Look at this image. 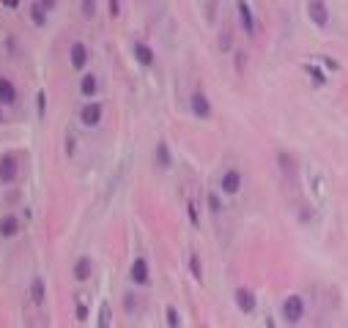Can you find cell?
I'll return each instance as SVG.
<instances>
[{
    "label": "cell",
    "mask_w": 348,
    "mask_h": 328,
    "mask_svg": "<svg viewBox=\"0 0 348 328\" xmlns=\"http://www.w3.org/2000/svg\"><path fill=\"white\" fill-rule=\"evenodd\" d=\"M307 17L315 22V28H329V6L323 0H307Z\"/></svg>",
    "instance_id": "6da1fadb"
},
{
    "label": "cell",
    "mask_w": 348,
    "mask_h": 328,
    "mask_svg": "<svg viewBox=\"0 0 348 328\" xmlns=\"http://www.w3.org/2000/svg\"><path fill=\"white\" fill-rule=\"evenodd\" d=\"M282 317H285L288 323H299V320L304 317V298L302 295H288V298L282 301Z\"/></svg>",
    "instance_id": "7a4b0ae2"
},
{
    "label": "cell",
    "mask_w": 348,
    "mask_h": 328,
    "mask_svg": "<svg viewBox=\"0 0 348 328\" xmlns=\"http://www.w3.org/2000/svg\"><path fill=\"white\" fill-rule=\"evenodd\" d=\"M80 123L85 126V129L99 126V123H101V104H96V101L85 104V107L80 110Z\"/></svg>",
    "instance_id": "3957f363"
},
{
    "label": "cell",
    "mask_w": 348,
    "mask_h": 328,
    "mask_svg": "<svg viewBox=\"0 0 348 328\" xmlns=\"http://www.w3.org/2000/svg\"><path fill=\"white\" fill-rule=\"evenodd\" d=\"M189 107H192V113L200 118V121H206V118H211V101H209V96L200 93V91H195L192 93V99H189Z\"/></svg>",
    "instance_id": "277c9868"
},
{
    "label": "cell",
    "mask_w": 348,
    "mask_h": 328,
    "mask_svg": "<svg viewBox=\"0 0 348 328\" xmlns=\"http://www.w3.org/2000/svg\"><path fill=\"white\" fill-rule=\"evenodd\" d=\"M19 175V164L14 156H3L0 159V183H14Z\"/></svg>",
    "instance_id": "5b68a950"
},
{
    "label": "cell",
    "mask_w": 348,
    "mask_h": 328,
    "mask_svg": "<svg viewBox=\"0 0 348 328\" xmlns=\"http://www.w3.org/2000/svg\"><path fill=\"white\" fill-rule=\"evenodd\" d=\"M69 58H72V66L77 71H83L85 66H88V47H85L83 41H74L72 50H69Z\"/></svg>",
    "instance_id": "8992f818"
},
{
    "label": "cell",
    "mask_w": 348,
    "mask_h": 328,
    "mask_svg": "<svg viewBox=\"0 0 348 328\" xmlns=\"http://www.w3.org/2000/svg\"><path fill=\"white\" fill-rule=\"evenodd\" d=\"M255 293L252 290H247V287H239L236 290V307H239L244 315H250V312H255Z\"/></svg>",
    "instance_id": "52a82bcc"
},
{
    "label": "cell",
    "mask_w": 348,
    "mask_h": 328,
    "mask_svg": "<svg viewBox=\"0 0 348 328\" xmlns=\"http://www.w3.org/2000/svg\"><path fill=\"white\" fill-rule=\"evenodd\" d=\"M236 11H239V22H241L244 33H247V36H255V17H252V9H250L247 3H241V0H239Z\"/></svg>",
    "instance_id": "ba28073f"
},
{
    "label": "cell",
    "mask_w": 348,
    "mask_h": 328,
    "mask_svg": "<svg viewBox=\"0 0 348 328\" xmlns=\"http://www.w3.org/2000/svg\"><path fill=\"white\" fill-rule=\"evenodd\" d=\"M219 186H222L225 194H239V189H241V172L239 170H228L222 175V181H219Z\"/></svg>",
    "instance_id": "9c48e42d"
},
{
    "label": "cell",
    "mask_w": 348,
    "mask_h": 328,
    "mask_svg": "<svg viewBox=\"0 0 348 328\" xmlns=\"http://www.w3.org/2000/svg\"><path fill=\"white\" fill-rule=\"evenodd\" d=\"M129 276H132V282L134 285H148V260L146 257H137L132 263V271H129Z\"/></svg>",
    "instance_id": "30bf717a"
},
{
    "label": "cell",
    "mask_w": 348,
    "mask_h": 328,
    "mask_svg": "<svg viewBox=\"0 0 348 328\" xmlns=\"http://www.w3.org/2000/svg\"><path fill=\"white\" fill-rule=\"evenodd\" d=\"M132 52H134V58H137V63H143V66H154L156 55H154V50H151L148 44L134 41V44H132Z\"/></svg>",
    "instance_id": "8fae6325"
},
{
    "label": "cell",
    "mask_w": 348,
    "mask_h": 328,
    "mask_svg": "<svg viewBox=\"0 0 348 328\" xmlns=\"http://www.w3.org/2000/svg\"><path fill=\"white\" fill-rule=\"evenodd\" d=\"M19 233V219L14 213H6L3 219H0V235L3 238H14Z\"/></svg>",
    "instance_id": "7c38bea8"
},
{
    "label": "cell",
    "mask_w": 348,
    "mask_h": 328,
    "mask_svg": "<svg viewBox=\"0 0 348 328\" xmlns=\"http://www.w3.org/2000/svg\"><path fill=\"white\" fill-rule=\"evenodd\" d=\"M17 101V88H14L11 79L0 77V104H14Z\"/></svg>",
    "instance_id": "4fadbf2b"
},
{
    "label": "cell",
    "mask_w": 348,
    "mask_h": 328,
    "mask_svg": "<svg viewBox=\"0 0 348 328\" xmlns=\"http://www.w3.org/2000/svg\"><path fill=\"white\" fill-rule=\"evenodd\" d=\"M154 159H156V164H159L162 170H168V167L173 164V156H170L168 142H156V148H154Z\"/></svg>",
    "instance_id": "5bb4252c"
},
{
    "label": "cell",
    "mask_w": 348,
    "mask_h": 328,
    "mask_svg": "<svg viewBox=\"0 0 348 328\" xmlns=\"http://www.w3.org/2000/svg\"><path fill=\"white\" fill-rule=\"evenodd\" d=\"M96 91H99V79L93 77V74H85V77L80 79V93L85 96V99H93V96H96Z\"/></svg>",
    "instance_id": "9a60e30c"
},
{
    "label": "cell",
    "mask_w": 348,
    "mask_h": 328,
    "mask_svg": "<svg viewBox=\"0 0 348 328\" xmlns=\"http://www.w3.org/2000/svg\"><path fill=\"white\" fill-rule=\"evenodd\" d=\"M30 298H33L36 307H42V303H44V298H47V287H44V279H42V276H36L33 285H30Z\"/></svg>",
    "instance_id": "2e32d148"
},
{
    "label": "cell",
    "mask_w": 348,
    "mask_h": 328,
    "mask_svg": "<svg viewBox=\"0 0 348 328\" xmlns=\"http://www.w3.org/2000/svg\"><path fill=\"white\" fill-rule=\"evenodd\" d=\"M91 271H93V266H91L88 257H80V260L74 263V279H77V282H88Z\"/></svg>",
    "instance_id": "e0dca14e"
},
{
    "label": "cell",
    "mask_w": 348,
    "mask_h": 328,
    "mask_svg": "<svg viewBox=\"0 0 348 328\" xmlns=\"http://www.w3.org/2000/svg\"><path fill=\"white\" fill-rule=\"evenodd\" d=\"M30 19H33L36 28H44V22H47V9H44L42 3L30 6Z\"/></svg>",
    "instance_id": "ac0fdd59"
},
{
    "label": "cell",
    "mask_w": 348,
    "mask_h": 328,
    "mask_svg": "<svg viewBox=\"0 0 348 328\" xmlns=\"http://www.w3.org/2000/svg\"><path fill=\"white\" fill-rule=\"evenodd\" d=\"M277 162H280V170L282 172H288V175L296 172V164H294V159H291L288 154H277Z\"/></svg>",
    "instance_id": "d6986e66"
},
{
    "label": "cell",
    "mask_w": 348,
    "mask_h": 328,
    "mask_svg": "<svg viewBox=\"0 0 348 328\" xmlns=\"http://www.w3.org/2000/svg\"><path fill=\"white\" fill-rule=\"evenodd\" d=\"M80 11H83V17L93 19L96 17V0H80Z\"/></svg>",
    "instance_id": "ffe728a7"
},
{
    "label": "cell",
    "mask_w": 348,
    "mask_h": 328,
    "mask_svg": "<svg viewBox=\"0 0 348 328\" xmlns=\"http://www.w3.org/2000/svg\"><path fill=\"white\" fill-rule=\"evenodd\" d=\"M189 271H192V276H195V279H200V276H203V268H200V260H197V257H195V254H192V257H189Z\"/></svg>",
    "instance_id": "44dd1931"
},
{
    "label": "cell",
    "mask_w": 348,
    "mask_h": 328,
    "mask_svg": "<svg viewBox=\"0 0 348 328\" xmlns=\"http://www.w3.org/2000/svg\"><path fill=\"white\" fill-rule=\"evenodd\" d=\"M209 208H211V213H219V211H222V203H219L217 194H209Z\"/></svg>",
    "instance_id": "7402d4cb"
},
{
    "label": "cell",
    "mask_w": 348,
    "mask_h": 328,
    "mask_svg": "<svg viewBox=\"0 0 348 328\" xmlns=\"http://www.w3.org/2000/svg\"><path fill=\"white\" fill-rule=\"evenodd\" d=\"M168 325H181V317H178V312L176 309H168Z\"/></svg>",
    "instance_id": "603a6c76"
},
{
    "label": "cell",
    "mask_w": 348,
    "mask_h": 328,
    "mask_svg": "<svg viewBox=\"0 0 348 328\" xmlns=\"http://www.w3.org/2000/svg\"><path fill=\"white\" fill-rule=\"evenodd\" d=\"M77 320H80V323L88 320V307H85V303H77Z\"/></svg>",
    "instance_id": "cb8c5ba5"
},
{
    "label": "cell",
    "mask_w": 348,
    "mask_h": 328,
    "mask_svg": "<svg viewBox=\"0 0 348 328\" xmlns=\"http://www.w3.org/2000/svg\"><path fill=\"white\" fill-rule=\"evenodd\" d=\"M36 99H38V118H44V110H47V96H44V91L38 93Z\"/></svg>",
    "instance_id": "d4e9b609"
},
{
    "label": "cell",
    "mask_w": 348,
    "mask_h": 328,
    "mask_svg": "<svg viewBox=\"0 0 348 328\" xmlns=\"http://www.w3.org/2000/svg\"><path fill=\"white\" fill-rule=\"evenodd\" d=\"M107 6H110V14H113V17L121 14V3H118V0H107Z\"/></svg>",
    "instance_id": "484cf974"
},
{
    "label": "cell",
    "mask_w": 348,
    "mask_h": 328,
    "mask_svg": "<svg viewBox=\"0 0 348 328\" xmlns=\"http://www.w3.org/2000/svg\"><path fill=\"white\" fill-rule=\"evenodd\" d=\"M99 325H110V309L101 307V317H99Z\"/></svg>",
    "instance_id": "4316f807"
},
{
    "label": "cell",
    "mask_w": 348,
    "mask_h": 328,
    "mask_svg": "<svg viewBox=\"0 0 348 328\" xmlns=\"http://www.w3.org/2000/svg\"><path fill=\"white\" fill-rule=\"evenodd\" d=\"M244 63H247V58H244V52L236 55V71H244Z\"/></svg>",
    "instance_id": "83f0119b"
},
{
    "label": "cell",
    "mask_w": 348,
    "mask_h": 328,
    "mask_svg": "<svg viewBox=\"0 0 348 328\" xmlns=\"http://www.w3.org/2000/svg\"><path fill=\"white\" fill-rule=\"evenodd\" d=\"M189 219H192V225H197V211H195V203H189Z\"/></svg>",
    "instance_id": "f1b7e54d"
},
{
    "label": "cell",
    "mask_w": 348,
    "mask_h": 328,
    "mask_svg": "<svg viewBox=\"0 0 348 328\" xmlns=\"http://www.w3.org/2000/svg\"><path fill=\"white\" fill-rule=\"evenodd\" d=\"M307 71H310V74L315 77V82H323V74H321L318 69H313V66H310V69H307Z\"/></svg>",
    "instance_id": "f546056e"
},
{
    "label": "cell",
    "mask_w": 348,
    "mask_h": 328,
    "mask_svg": "<svg viewBox=\"0 0 348 328\" xmlns=\"http://www.w3.org/2000/svg\"><path fill=\"white\" fill-rule=\"evenodd\" d=\"M38 3H42L47 11H52V9H55V3H58V0H38Z\"/></svg>",
    "instance_id": "4dcf8cb0"
},
{
    "label": "cell",
    "mask_w": 348,
    "mask_h": 328,
    "mask_svg": "<svg viewBox=\"0 0 348 328\" xmlns=\"http://www.w3.org/2000/svg\"><path fill=\"white\" fill-rule=\"evenodd\" d=\"M6 121V118H3V110H0V123H3Z\"/></svg>",
    "instance_id": "1f68e13d"
}]
</instances>
